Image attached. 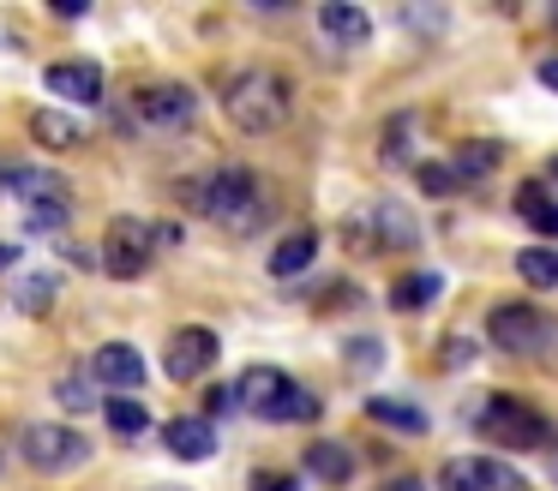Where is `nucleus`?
Here are the masks:
<instances>
[{
    "label": "nucleus",
    "mask_w": 558,
    "mask_h": 491,
    "mask_svg": "<svg viewBox=\"0 0 558 491\" xmlns=\"http://www.w3.org/2000/svg\"><path fill=\"white\" fill-rule=\"evenodd\" d=\"M366 414H373L378 426H397L402 438H421V431H426V414L414 402H397V395H373V402H366Z\"/></svg>",
    "instance_id": "obj_23"
},
{
    "label": "nucleus",
    "mask_w": 558,
    "mask_h": 491,
    "mask_svg": "<svg viewBox=\"0 0 558 491\" xmlns=\"http://www.w3.org/2000/svg\"><path fill=\"white\" fill-rule=\"evenodd\" d=\"M421 186L445 198V192H462V180L450 174V162H421Z\"/></svg>",
    "instance_id": "obj_29"
},
{
    "label": "nucleus",
    "mask_w": 558,
    "mask_h": 491,
    "mask_svg": "<svg viewBox=\"0 0 558 491\" xmlns=\"http://www.w3.org/2000/svg\"><path fill=\"white\" fill-rule=\"evenodd\" d=\"M534 78L546 84V90H558V54H546V60H534Z\"/></svg>",
    "instance_id": "obj_31"
},
{
    "label": "nucleus",
    "mask_w": 558,
    "mask_h": 491,
    "mask_svg": "<svg viewBox=\"0 0 558 491\" xmlns=\"http://www.w3.org/2000/svg\"><path fill=\"white\" fill-rule=\"evenodd\" d=\"M43 84H49L54 96H66V102H102V66L97 60H54V66L43 72Z\"/></svg>",
    "instance_id": "obj_12"
},
{
    "label": "nucleus",
    "mask_w": 558,
    "mask_h": 491,
    "mask_svg": "<svg viewBox=\"0 0 558 491\" xmlns=\"http://www.w3.org/2000/svg\"><path fill=\"white\" fill-rule=\"evenodd\" d=\"M19 455H25L37 474H66V467L90 462V438L73 431V426H49V419H37V426L19 431Z\"/></svg>",
    "instance_id": "obj_5"
},
{
    "label": "nucleus",
    "mask_w": 558,
    "mask_h": 491,
    "mask_svg": "<svg viewBox=\"0 0 558 491\" xmlns=\"http://www.w3.org/2000/svg\"><path fill=\"white\" fill-rule=\"evenodd\" d=\"M186 204H193L205 222L229 228V234H253V228L270 222V192H265V180H258L253 168H217L205 186H193Z\"/></svg>",
    "instance_id": "obj_2"
},
{
    "label": "nucleus",
    "mask_w": 558,
    "mask_h": 491,
    "mask_svg": "<svg viewBox=\"0 0 558 491\" xmlns=\"http://www.w3.org/2000/svg\"><path fill=\"white\" fill-rule=\"evenodd\" d=\"M133 114H138V126H150V132H181V126H193V114H198V90L193 84H174V78L138 84Z\"/></svg>",
    "instance_id": "obj_6"
},
{
    "label": "nucleus",
    "mask_w": 558,
    "mask_h": 491,
    "mask_svg": "<svg viewBox=\"0 0 558 491\" xmlns=\"http://www.w3.org/2000/svg\"><path fill=\"white\" fill-rule=\"evenodd\" d=\"M438 479H445V491H529V479L498 455H450Z\"/></svg>",
    "instance_id": "obj_10"
},
{
    "label": "nucleus",
    "mask_w": 558,
    "mask_h": 491,
    "mask_svg": "<svg viewBox=\"0 0 558 491\" xmlns=\"http://www.w3.org/2000/svg\"><path fill=\"white\" fill-rule=\"evenodd\" d=\"M313 258H318V234H313V228H301V234H289L277 251H270V275H282V282H289V275H301Z\"/></svg>",
    "instance_id": "obj_21"
},
{
    "label": "nucleus",
    "mask_w": 558,
    "mask_h": 491,
    "mask_svg": "<svg viewBox=\"0 0 558 491\" xmlns=\"http://www.w3.org/2000/svg\"><path fill=\"white\" fill-rule=\"evenodd\" d=\"M385 491H426L421 479H397V486H385Z\"/></svg>",
    "instance_id": "obj_33"
},
{
    "label": "nucleus",
    "mask_w": 558,
    "mask_h": 491,
    "mask_svg": "<svg viewBox=\"0 0 558 491\" xmlns=\"http://www.w3.org/2000/svg\"><path fill=\"white\" fill-rule=\"evenodd\" d=\"M438 294H445V275H438V270H414V275H402V282L390 287V306H397V311H421V306H433Z\"/></svg>",
    "instance_id": "obj_20"
},
{
    "label": "nucleus",
    "mask_w": 558,
    "mask_h": 491,
    "mask_svg": "<svg viewBox=\"0 0 558 491\" xmlns=\"http://www.w3.org/2000/svg\"><path fill=\"white\" fill-rule=\"evenodd\" d=\"M486 335H493V347H505V354H541L546 342H553V318H546L541 306H493V318H486Z\"/></svg>",
    "instance_id": "obj_9"
},
{
    "label": "nucleus",
    "mask_w": 558,
    "mask_h": 491,
    "mask_svg": "<svg viewBox=\"0 0 558 491\" xmlns=\"http://www.w3.org/2000/svg\"><path fill=\"white\" fill-rule=\"evenodd\" d=\"M54 402H61L66 414H85V407H102V395L90 390V371H66V378L54 383Z\"/></svg>",
    "instance_id": "obj_26"
},
{
    "label": "nucleus",
    "mask_w": 558,
    "mask_h": 491,
    "mask_svg": "<svg viewBox=\"0 0 558 491\" xmlns=\"http://www.w3.org/2000/svg\"><path fill=\"white\" fill-rule=\"evenodd\" d=\"M517 210H522V222H529V228H541L546 240H558V198L541 186V180H529V186L517 192Z\"/></svg>",
    "instance_id": "obj_19"
},
{
    "label": "nucleus",
    "mask_w": 558,
    "mask_h": 491,
    "mask_svg": "<svg viewBox=\"0 0 558 491\" xmlns=\"http://www.w3.org/2000/svg\"><path fill=\"white\" fill-rule=\"evenodd\" d=\"M13 299H19V311H49V299H54V275H49V270H31L25 282L13 287Z\"/></svg>",
    "instance_id": "obj_27"
},
{
    "label": "nucleus",
    "mask_w": 558,
    "mask_h": 491,
    "mask_svg": "<svg viewBox=\"0 0 558 491\" xmlns=\"http://www.w3.org/2000/svg\"><path fill=\"white\" fill-rule=\"evenodd\" d=\"M54 19H85V0H54Z\"/></svg>",
    "instance_id": "obj_32"
},
{
    "label": "nucleus",
    "mask_w": 558,
    "mask_h": 491,
    "mask_svg": "<svg viewBox=\"0 0 558 491\" xmlns=\"http://www.w3.org/2000/svg\"><path fill=\"white\" fill-rule=\"evenodd\" d=\"M90 371H97L102 383H114V390H138V383H145V354L126 347V342H109V347H97Z\"/></svg>",
    "instance_id": "obj_15"
},
{
    "label": "nucleus",
    "mask_w": 558,
    "mask_h": 491,
    "mask_svg": "<svg viewBox=\"0 0 558 491\" xmlns=\"http://www.w3.org/2000/svg\"><path fill=\"white\" fill-rule=\"evenodd\" d=\"M25 216H31V228H37V234H54V228H66V198L61 204H25Z\"/></svg>",
    "instance_id": "obj_28"
},
{
    "label": "nucleus",
    "mask_w": 558,
    "mask_h": 491,
    "mask_svg": "<svg viewBox=\"0 0 558 491\" xmlns=\"http://www.w3.org/2000/svg\"><path fill=\"white\" fill-rule=\"evenodd\" d=\"M517 275H522L529 287H558V251H553V246H529V251L517 258Z\"/></svg>",
    "instance_id": "obj_25"
},
{
    "label": "nucleus",
    "mask_w": 558,
    "mask_h": 491,
    "mask_svg": "<svg viewBox=\"0 0 558 491\" xmlns=\"http://www.w3.org/2000/svg\"><path fill=\"white\" fill-rule=\"evenodd\" d=\"M13 251H19L13 240H0V263H13Z\"/></svg>",
    "instance_id": "obj_34"
},
{
    "label": "nucleus",
    "mask_w": 558,
    "mask_h": 491,
    "mask_svg": "<svg viewBox=\"0 0 558 491\" xmlns=\"http://www.w3.org/2000/svg\"><path fill=\"white\" fill-rule=\"evenodd\" d=\"M481 431L505 450H546L553 443V426H546L541 407L517 402V395H486L481 402Z\"/></svg>",
    "instance_id": "obj_4"
},
{
    "label": "nucleus",
    "mask_w": 558,
    "mask_h": 491,
    "mask_svg": "<svg viewBox=\"0 0 558 491\" xmlns=\"http://www.w3.org/2000/svg\"><path fill=\"white\" fill-rule=\"evenodd\" d=\"M31 138H37L43 150H78L90 132H85V120L61 114V108H37V114H31Z\"/></svg>",
    "instance_id": "obj_17"
},
{
    "label": "nucleus",
    "mask_w": 558,
    "mask_h": 491,
    "mask_svg": "<svg viewBox=\"0 0 558 491\" xmlns=\"http://www.w3.org/2000/svg\"><path fill=\"white\" fill-rule=\"evenodd\" d=\"M222 114H229L234 132H246V138H265V132L289 126V114H294V84L282 78L277 66H246V72H234V78L222 84Z\"/></svg>",
    "instance_id": "obj_1"
},
{
    "label": "nucleus",
    "mask_w": 558,
    "mask_h": 491,
    "mask_svg": "<svg viewBox=\"0 0 558 491\" xmlns=\"http://www.w3.org/2000/svg\"><path fill=\"white\" fill-rule=\"evenodd\" d=\"M246 491H301V479L277 474V467H258V474L246 479Z\"/></svg>",
    "instance_id": "obj_30"
},
{
    "label": "nucleus",
    "mask_w": 558,
    "mask_h": 491,
    "mask_svg": "<svg viewBox=\"0 0 558 491\" xmlns=\"http://www.w3.org/2000/svg\"><path fill=\"white\" fill-rule=\"evenodd\" d=\"M162 443H169L181 462H210V455H217V426L198 419V414H181V419L162 426Z\"/></svg>",
    "instance_id": "obj_14"
},
{
    "label": "nucleus",
    "mask_w": 558,
    "mask_h": 491,
    "mask_svg": "<svg viewBox=\"0 0 558 491\" xmlns=\"http://www.w3.org/2000/svg\"><path fill=\"white\" fill-rule=\"evenodd\" d=\"M0 192H19L25 204H61L66 180L49 168H25V162H0Z\"/></svg>",
    "instance_id": "obj_13"
},
{
    "label": "nucleus",
    "mask_w": 558,
    "mask_h": 491,
    "mask_svg": "<svg viewBox=\"0 0 558 491\" xmlns=\"http://www.w3.org/2000/svg\"><path fill=\"white\" fill-rule=\"evenodd\" d=\"M498 162H505V150H498V144L469 138V144H457V162H450V174H457L462 186H474V180H486Z\"/></svg>",
    "instance_id": "obj_18"
},
{
    "label": "nucleus",
    "mask_w": 558,
    "mask_h": 491,
    "mask_svg": "<svg viewBox=\"0 0 558 491\" xmlns=\"http://www.w3.org/2000/svg\"><path fill=\"white\" fill-rule=\"evenodd\" d=\"M553 168H558V156H553Z\"/></svg>",
    "instance_id": "obj_36"
},
{
    "label": "nucleus",
    "mask_w": 558,
    "mask_h": 491,
    "mask_svg": "<svg viewBox=\"0 0 558 491\" xmlns=\"http://www.w3.org/2000/svg\"><path fill=\"white\" fill-rule=\"evenodd\" d=\"M306 474L313 479H354V455L330 438H313L306 443Z\"/></svg>",
    "instance_id": "obj_22"
},
{
    "label": "nucleus",
    "mask_w": 558,
    "mask_h": 491,
    "mask_svg": "<svg viewBox=\"0 0 558 491\" xmlns=\"http://www.w3.org/2000/svg\"><path fill=\"white\" fill-rule=\"evenodd\" d=\"M354 234H361L366 246H385V251L421 246V222H414V210H409V204H397V198H385V204H373V210L354 216Z\"/></svg>",
    "instance_id": "obj_11"
},
{
    "label": "nucleus",
    "mask_w": 558,
    "mask_h": 491,
    "mask_svg": "<svg viewBox=\"0 0 558 491\" xmlns=\"http://www.w3.org/2000/svg\"><path fill=\"white\" fill-rule=\"evenodd\" d=\"M318 30L342 48H361L366 36H373V19H366L361 7H349V0H325V7H318Z\"/></svg>",
    "instance_id": "obj_16"
},
{
    "label": "nucleus",
    "mask_w": 558,
    "mask_h": 491,
    "mask_svg": "<svg viewBox=\"0 0 558 491\" xmlns=\"http://www.w3.org/2000/svg\"><path fill=\"white\" fill-rule=\"evenodd\" d=\"M234 407H253L258 419H318V395L301 390L282 366H253L234 378Z\"/></svg>",
    "instance_id": "obj_3"
},
{
    "label": "nucleus",
    "mask_w": 558,
    "mask_h": 491,
    "mask_svg": "<svg viewBox=\"0 0 558 491\" xmlns=\"http://www.w3.org/2000/svg\"><path fill=\"white\" fill-rule=\"evenodd\" d=\"M102 414H109V431H121V438H145L150 431V414L133 395H102Z\"/></svg>",
    "instance_id": "obj_24"
},
{
    "label": "nucleus",
    "mask_w": 558,
    "mask_h": 491,
    "mask_svg": "<svg viewBox=\"0 0 558 491\" xmlns=\"http://www.w3.org/2000/svg\"><path fill=\"white\" fill-rule=\"evenodd\" d=\"M150 251H157V228L138 222V216H114L109 234H102V270L133 282V275H145Z\"/></svg>",
    "instance_id": "obj_7"
},
{
    "label": "nucleus",
    "mask_w": 558,
    "mask_h": 491,
    "mask_svg": "<svg viewBox=\"0 0 558 491\" xmlns=\"http://www.w3.org/2000/svg\"><path fill=\"white\" fill-rule=\"evenodd\" d=\"M157 491H186V486H157Z\"/></svg>",
    "instance_id": "obj_35"
},
{
    "label": "nucleus",
    "mask_w": 558,
    "mask_h": 491,
    "mask_svg": "<svg viewBox=\"0 0 558 491\" xmlns=\"http://www.w3.org/2000/svg\"><path fill=\"white\" fill-rule=\"evenodd\" d=\"M222 354V335L205 330V323H181V330L162 342V371H169L174 383H198L210 366H217Z\"/></svg>",
    "instance_id": "obj_8"
}]
</instances>
